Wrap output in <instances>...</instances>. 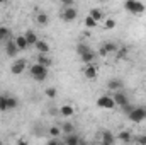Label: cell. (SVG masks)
I'll use <instances>...</instances> for the list:
<instances>
[{
	"mask_svg": "<svg viewBox=\"0 0 146 145\" xmlns=\"http://www.w3.org/2000/svg\"><path fill=\"white\" fill-rule=\"evenodd\" d=\"M29 73H31V77H33L34 80L42 82V80L48 79V67H44V65H41V63H34V65H31Z\"/></svg>",
	"mask_w": 146,
	"mask_h": 145,
	"instance_id": "1",
	"label": "cell"
},
{
	"mask_svg": "<svg viewBox=\"0 0 146 145\" xmlns=\"http://www.w3.org/2000/svg\"><path fill=\"white\" fill-rule=\"evenodd\" d=\"M124 7H126L127 12H131V14H134V15H141L146 10V5L141 0H126V2H124Z\"/></svg>",
	"mask_w": 146,
	"mask_h": 145,
	"instance_id": "2",
	"label": "cell"
},
{
	"mask_svg": "<svg viewBox=\"0 0 146 145\" xmlns=\"http://www.w3.org/2000/svg\"><path fill=\"white\" fill-rule=\"evenodd\" d=\"M127 119L131 123H141L146 119V108L139 106V108H131V111H127Z\"/></svg>",
	"mask_w": 146,
	"mask_h": 145,
	"instance_id": "3",
	"label": "cell"
},
{
	"mask_svg": "<svg viewBox=\"0 0 146 145\" xmlns=\"http://www.w3.org/2000/svg\"><path fill=\"white\" fill-rule=\"evenodd\" d=\"M17 106H19V101L14 96H9V94L0 96V111H10V109H15Z\"/></svg>",
	"mask_w": 146,
	"mask_h": 145,
	"instance_id": "4",
	"label": "cell"
},
{
	"mask_svg": "<svg viewBox=\"0 0 146 145\" xmlns=\"http://www.w3.org/2000/svg\"><path fill=\"white\" fill-rule=\"evenodd\" d=\"M78 17V12H76V9L75 7H63V10H61V19L65 21V22H73L75 19Z\"/></svg>",
	"mask_w": 146,
	"mask_h": 145,
	"instance_id": "5",
	"label": "cell"
},
{
	"mask_svg": "<svg viewBox=\"0 0 146 145\" xmlns=\"http://www.w3.org/2000/svg\"><path fill=\"white\" fill-rule=\"evenodd\" d=\"M117 50H119V46L114 43V41H107V43H104L102 46H100V56H107V55H114V53H117Z\"/></svg>",
	"mask_w": 146,
	"mask_h": 145,
	"instance_id": "6",
	"label": "cell"
},
{
	"mask_svg": "<svg viewBox=\"0 0 146 145\" xmlns=\"http://www.w3.org/2000/svg\"><path fill=\"white\" fill-rule=\"evenodd\" d=\"M97 106L100 109H114L115 108L114 97H112V96H100V97L97 99Z\"/></svg>",
	"mask_w": 146,
	"mask_h": 145,
	"instance_id": "7",
	"label": "cell"
},
{
	"mask_svg": "<svg viewBox=\"0 0 146 145\" xmlns=\"http://www.w3.org/2000/svg\"><path fill=\"white\" fill-rule=\"evenodd\" d=\"M19 48H17V44H15V39H7V43H5V55L7 56H10V58H15L17 55H19Z\"/></svg>",
	"mask_w": 146,
	"mask_h": 145,
	"instance_id": "8",
	"label": "cell"
},
{
	"mask_svg": "<svg viewBox=\"0 0 146 145\" xmlns=\"http://www.w3.org/2000/svg\"><path fill=\"white\" fill-rule=\"evenodd\" d=\"M26 65H27V62H26L24 58L15 60V62L12 63V67H10V72H12V75H21V73L26 70Z\"/></svg>",
	"mask_w": 146,
	"mask_h": 145,
	"instance_id": "9",
	"label": "cell"
},
{
	"mask_svg": "<svg viewBox=\"0 0 146 145\" xmlns=\"http://www.w3.org/2000/svg\"><path fill=\"white\" fill-rule=\"evenodd\" d=\"M112 97H114V103H115V106H121V108H124L126 104H129V99H127V96H126L122 91H115Z\"/></svg>",
	"mask_w": 146,
	"mask_h": 145,
	"instance_id": "10",
	"label": "cell"
},
{
	"mask_svg": "<svg viewBox=\"0 0 146 145\" xmlns=\"http://www.w3.org/2000/svg\"><path fill=\"white\" fill-rule=\"evenodd\" d=\"M122 87H124V82H122L121 79H110L109 82H107V89L112 91V92H115V91H122Z\"/></svg>",
	"mask_w": 146,
	"mask_h": 145,
	"instance_id": "11",
	"label": "cell"
},
{
	"mask_svg": "<svg viewBox=\"0 0 146 145\" xmlns=\"http://www.w3.org/2000/svg\"><path fill=\"white\" fill-rule=\"evenodd\" d=\"M115 142V137L110 133L109 130H102V133H100V144L104 145H112Z\"/></svg>",
	"mask_w": 146,
	"mask_h": 145,
	"instance_id": "12",
	"label": "cell"
},
{
	"mask_svg": "<svg viewBox=\"0 0 146 145\" xmlns=\"http://www.w3.org/2000/svg\"><path fill=\"white\" fill-rule=\"evenodd\" d=\"M83 75L88 79V80H95L97 79V67L92 65V63H87L85 70H83Z\"/></svg>",
	"mask_w": 146,
	"mask_h": 145,
	"instance_id": "13",
	"label": "cell"
},
{
	"mask_svg": "<svg viewBox=\"0 0 146 145\" xmlns=\"http://www.w3.org/2000/svg\"><path fill=\"white\" fill-rule=\"evenodd\" d=\"M60 114H61L63 118H72L73 114H75V109H73L72 104H63V106L60 108Z\"/></svg>",
	"mask_w": 146,
	"mask_h": 145,
	"instance_id": "14",
	"label": "cell"
},
{
	"mask_svg": "<svg viewBox=\"0 0 146 145\" xmlns=\"http://www.w3.org/2000/svg\"><path fill=\"white\" fill-rule=\"evenodd\" d=\"M34 48L37 50V53H48L49 51V43L48 41H42V39H37Z\"/></svg>",
	"mask_w": 146,
	"mask_h": 145,
	"instance_id": "15",
	"label": "cell"
},
{
	"mask_svg": "<svg viewBox=\"0 0 146 145\" xmlns=\"http://www.w3.org/2000/svg\"><path fill=\"white\" fill-rule=\"evenodd\" d=\"M80 58H82L83 63H94V60H95V53H94L92 50H87L85 53L80 55Z\"/></svg>",
	"mask_w": 146,
	"mask_h": 145,
	"instance_id": "16",
	"label": "cell"
},
{
	"mask_svg": "<svg viewBox=\"0 0 146 145\" xmlns=\"http://www.w3.org/2000/svg\"><path fill=\"white\" fill-rule=\"evenodd\" d=\"M15 44H17V48H19L21 51H24V50L29 46V43H27V39H26V36H24V34H21V36L15 38Z\"/></svg>",
	"mask_w": 146,
	"mask_h": 145,
	"instance_id": "17",
	"label": "cell"
},
{
	"mask_svg": "<svg viewBox=\"0 0 146 145\" xmlns=\"http://www.w3.org/2000/svg\"><path fill=\"white\" fill-rule=\"evenodd\" d=\"M63 142H65L66 145H78L82 140H80V138L75 135V132H73V133H68V135L65 137V140H63Z\"/></svg>",
	"mask_w": 146,
	"mask_h": 145,
	"instance_id": "18",
	"label": "cell"
},
{
	"mask_svg": "<svg viewBox=\"0 0 146 145\" xmlns=\"http://www.w3.org/2000/svg\"><path fill=\"white\" fill-rule=\"evenodd\" d=\"M36 22L39 26H48V24H49V15L44 14V12H39L36 15Z\"/></svg>",
	"mask_w": 146,
	"mask_h": 145,
	"instance_id": "19",
	"label": "cell"
},
{
	"mask_svg": "<svg viewBox=\"0 0 146 145\" xmlns=\"http://www.w3.org/2000/svg\"><path fill=\"white\" fill-rule=\"evenodd\" d=\"M37 63H41V65H44V67H49L53 62H51V58L48 56V53H39V55H37Z\"/></svg>",
	"mask_w": 146,
	"mask_h": 145,
	"instance_id": "20",
	"label": "cell"
},
{
	"mask_svg": "<svg viewBox=\"0 0 146 145\" xmlns=\"http://www.w3.org/2000/svg\"><path fill=\"white\" fill-rule=\"evenodd\" d=\"M10 36H12V31L7 26H0V41H7L10 39Z\"/></svg>",
	"mask_w": 146,
	"mask_h": 145,
	"instance_id": "21",
	"label": "cell"
},
{
	"mask_svg": "<svg viewBox=\"0 0 146 145\" xmlns=\"http://www.w3.org/2000/svg\"><path fill=\"white\" fill-rule=\"evenodd\" d=\"M24 36H26V39H27V43H29V46H34L37 41V34L34 33V31H26L24 33Z\"/></svg>",
	"mask_w": 146,
	"mask_h": 145,
	"instance_id": "22",
	"label": "cell"
},
{
	"mask_svg": "<svg viewBox=\"0 0 146 145\" xmlns=\"http://www.w3.org/2000/svg\"><path fill=\"white\" fill-rule=\"evenodd\" d=\"M60 128H61V132H63L65 135H68V133H73V132H75V125H73L72 121H65Z\"/></svg>",
	"mask_w": 146,
	"mask_h": 145,
	"instance_id": "23",
	"label": "cell"
},
{
	"mask_svg": "<svg viewBox=\"0 0 146 145\" xmlns=\"http://www.w3.org/2000/svg\"><path fill=\"white\" fill-rule=\"evenodd\" d=\"M90 15H92L97 22H102V21H104V12H102L100 9H92V10H90Z\"/></svg>",
	"mask_w": 146,
	"mask_h": 145,
	"instance_id": "24",
	"label": "cell"
},
{
	"mask_svg": "<svg viewBox=\"0 0 146 145\" xmlns=\"http://www.w3.org/2000/svg\"><path fill=\"white\" fill-rule=\"evenodd\" d=\"M97 24H99V22H97V21H95V19H94L90 14L85 17V28H88V29H94V28H97Z\"/></svg>",
	"mask_w": 146,
	"mask_h": 145,
	"instance_id": "25",
	"label": "cell"
},
{
	"mask_svg": "<svg viewBox=\"0 0 146 145\" xmlns=\"http://www.w3.org/2000/svg\"><path fill=\"white\" fill-rule=\"evenodd\" d=\"M119 140H121V142H124V144H127V142H131V140H133V137H131V133H129V132H121V133H119Z\"/></svg>",
	"mask_w": 146,
	"mask_h": 145,
	"instance_id": "26",
	"label": "cell"
},
{
	"mask_svg": "<svg viewBox=\"0 0 146 145\" xmlns=\"http://www.w3.org/2000/svg\"><path fill=\"white\" fill-rule=\"evenodd\" d=\"M48 133H49L51 137H60L63 132H61V128H60V126H51V128L48 130Z\"/></svg>",
	"mask_w": 146,
	"mask_h": 145,
	"instance_id": "27",
	"label": "cell"
},
{
	"mask_svg": "<svg viewBox=\"0 0 146 145\" xmlns=\"http://www.w3.org/2000/svg\"><path fill=\"white\" fill-rule=\"evenodd\" d=\"M44 94H46V97L54 99V97H56V89H54V87H48V89L44 91Z\"/></svg>",
	"mask_w": 146,
	"mask_h": 145,
	"instance_id": "28",
	"label": "cell"
},
{
	"mask_svg": "<svg viewBox=\"0 0 146 145\" xmlns=\"http://www.w3.org/2000/svg\"><path fill=\"white\" fill-rule=\"evenodd\" d=\"M87 50H90V48H88V46H87L85 43H80V44H76V53H78V55H82V53H85Z\"/></svg>",
	"mask_w": 146,
	"mask_h": 145,
	"instance_id": "29",
	"label": "cell"
},
{
	"mask_svg": "<svg viewBox=\"0 0 146 145\" xmlns=\"http://www.w3.org/2000/svg\"><path fill=\"white\" fill-rule=\"evenodd\" d=\"M106 29H114L115 28V19H106Z\"/></svg>",
	"mask_w": 146,
	"mask_h": 145,
	"instance_id": "30",
	"label": "cell"
},
{
	"mask_svg": "<svg viewBox=\"0 0 146 145\" xmlns=\"http://www.w3.org/2000/svg\"><path fill=\"white\" fill-rule=\"evenodd\" d=\"M60 3L63 7H72V5H75V0H60Z\"/></svg>",
	"mask_w": 146,
	"mask_h": 145,
	"instance_id": "31",
	"label": "cell"
},
{
	"mask_svg": "<svg viewBox=\"0 0 146 145\" xmlns=\"http://www.w3.org/2000/svg\"><path fill=\"white\" fill-rule=\"evenodd\" d=\"M136 142L141 144V145H146V135H139V137L136 138Z\"/></svg>",
	"mask_w": 146,
	"mask_h": 145,
	"instance_id": "32",
	"label": "cell"
},
{
	"mask_svg": "<svg viewBox=\"0 0 146 145\" xmlns=\"http://www.w3.org/2000/svg\"><path fill=\"white\" fill-rule=\"evenodd\" d=\"M49 113H51L53 116H56V114H60V109H54V108H51V109H49Z\"/></svg>",
	"mask_w": 146,
	"mask_h": 145,
	"instance_id": "33",
	"label": "cell"
},
{
	"mask_svg": "<svg viewBox=\"0 0 146 145\" xmlns=\"http://www.w3.org/2000/svg\"><path fill=\"white\" fill-rule=\"evenodd\" d=\"M7 2H9V0H0V5H2V3H7Z\"/></svg>",
	"mask_w": 146,
	"mask_h": 145,
	"instance_id": "34",
	"label": "cell"
},
{
	"mask_svg": "<svg viewBox=\"0 0 146 145\" xmlns=\"http://www.w3.org/2000/svg\"><path fill=\"white\" fill-rule=\"evenodd\" d=\"M100 2H107V0H100Z\"/></svg>",
	"mask_w": 146,
	"mask_h": 145,
	"instance_id": "35",
	"label": "cell"
},
{
	"mask_svg": "<svg viewBox=\"0 0 146 145\" xmlns=\"http://www.w3.org/2000/svg\"><path fill=\"white\" fill-rule=\"evenodd\" d=\"M0 144H2V140H0Z\"/></svg>",
	"mask_w": 146,
	"mask_h": 145,
	"instance_id": "36",
	"label": "cell"
}]
</instances>
